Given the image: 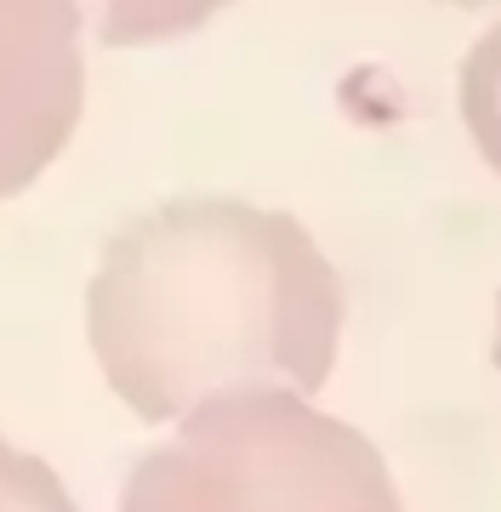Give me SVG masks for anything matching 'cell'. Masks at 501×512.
<instances>
[{
	"instance_id": "cell-8",
	"label": "cell",
	"mask_w": 501,
	"mask_h": 512,
	"mask_svg": "<svg viewBox=\"0 0 501 512\" xmlns=\"http://www.w3.org/2000/svg\"><path fill=\"white\" fill-rule=\"evenodd\" d=\"M450 6H490V0H450Z\"/></svg>"
},
{
	"instance_id": "cell-3",
	"label": "cell",
	"mask_w": 501,
	"mask_h": 512,
	"mask_svg": "<svg viewBox=\"0 0 501 512\" xmlns=\"http://www.w3.org/2000/svg\"><path fill=\"white\" fill-rule=\"evenodd\" d=\"M75 0H0V200L69 148L86 103Z\"/></svg>"
},
{
	"instance_id": "cell-2",
	"label": "cell",
	"mask_w": 501,
	"mask_h": 512,
	"mask_svg": "<svg viewBox=\"0 0 501 512\" xmlns=\"http://www.w3.org/2000/svg\"><path fill=\"white\" fill-rule=\"evenodd\" d=\"M120 512H405L388 461L302 393H223L131 467Z\"/></svg>"
},
{
	"instance_id": "cell-6",
	"label": "cell",
	"mask_w": 501,
	"mask_h": 512,
	"mask_svg": "<svg viewBox=\"0 0 501 512\" xmlns=\"http://www.w3.org/2000/svg\"><path fill=\"white\" fill-rule=\"evenodd\" d=\"M0 512H75V501L40 456L0 439Z\"/></svg>"
},
{
	"instance_id": "cell-7",
	"label": "cell",
	"mask_w": 501,
	"mask_h": 512,
	"mask_svg": "<svg viewBox=\"0 0 501 512\" xmlns=\"http://www.w3.org/2000/svg\"><path fill=\"white\" fill-rule=\"evenodd\" d=\"M496 370H501V302H496Z\"/></svg>"
},
{
	"instance_id": "cell-4",
	"label": "cell",
	"mask_w": 501,
	"mask_h": 512,
	"mask_svg": "<svg viewBox=\"0 0 501 512\" xmlns=\"http://www.w3.org/2000/svg\"><path fill=\"white\" fill-rule=\"evenodd\" d=\"M223 0H75L86 35L103 46H160V40L194 35Z\"/></svg>"
},
{
	"instance_id": "cell-1",
	"label": "cell",
	"mask_w": 501,
	"mask_h": 512,
	"mask_svg": "<svg viewBox=\"0 0 501 512\" xmlns=\"http://www.w3.org/2000/svg\"><path fill=\"white\" fill-rule=\"evenodd\" d=\"M86 336L114 399L183 421L223 393H319L342 348V279L314 234L245 200H171L103 245Z\"/></svg>"
},
{
	"instance_id": "cell-5",
	"label": "cell",
	"mask_w": 501,
	"mask_h": 512,
	"mask_svg": "<svg viewBox=\"0 0 501 512\" xmlns=\"http://www.w3.org/2000/svg\"><path fill=\"white\" fill-rule=\"evenodd\" d=\"M462 120L479 143L484 165L501 171V23L462 63Z\"/></svg>"
}]
</instances>
